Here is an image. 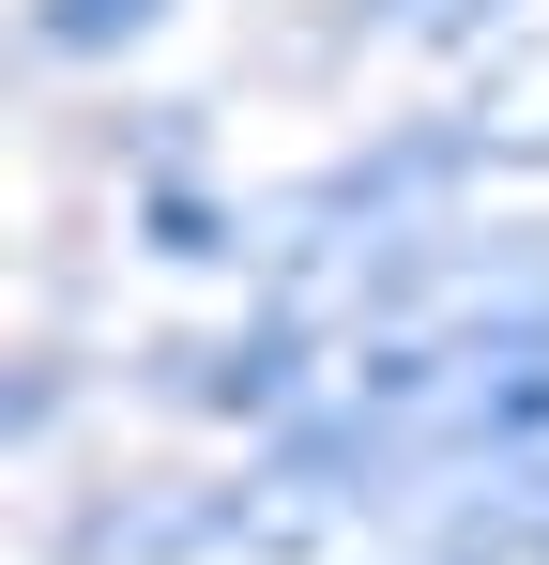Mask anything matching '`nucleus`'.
<instances>
[{"instance_id":"obj_1","label":"nucleus","mask_w":549,"mask_h":565,"mask_svg":"<svg viewBox=\"0 0 549 565\" xmlns=\"http://www.w3.org/2000/svg\"><path fill=\"white\" fill-rule=\"evenodd\" d=\"M169 0H31L15 31H31V62H92V46H138Z\"/></svg>"}]
</instances>
